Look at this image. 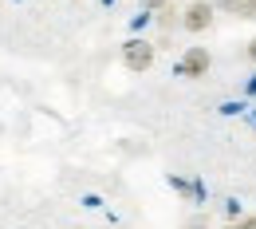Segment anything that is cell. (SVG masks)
<instances>
[{
	"label": "cell",
	"mask_w": 256,
	"mask_h": 229,
	"mask_svg": "<svg viewBox=\"0 0 256 229\" xmlns=\"http://www.w3.org/2000/svg\"><path fill=\"white\" fill-rule=\"evenodd\" d=\"M240 4H244V0H217V12H224V16H240Z\"/></svg>",
	"instance_id": "5"
},
{
	"label": "cell",
	"mask_w": 256,
	"mask_h": 229,
	"mask_svg": "<svg viewBox=\"0 0 256 229\" xmlns=\"http://www.w3.org/2000/svg\"><path fill=\"white\" fill-rule=\"evenodd\" d=\"M154 20H158V28H162V32H170V28H182V12H178L174 4H162Z\"/></svg>",
	"instance_id": "4"
},
{
	"label": "cell",
	"mask_w": 256,
	"mask_h": 229,
	"mask_svg": "<svg viewBox=\"0 0 256 229\" xmlns=\"http://www.w3.org/2000/svg\"><path fill=\"white\" fill-rule=\"evenodd\" d=\"M154 60H158V44H150V40H138V36L122 44V64H126V71H134V75L150 71V67H154Z\"/></svg>",
	"instance_id": "1"
},
{
	"label": "cell",
	"mask_w": 256,
	"mask_h": 229,
	"mask_svg": "<svg viewBox=\"0 0 256 229\" xmlns=\"http://www.w3.org/2000/svg\"><path fill=\"white\" fill-rule=\"evenodd\" d=\"M209 4H217V0H209Z\"/></svg>",
	"instance_id": "14"
},
{
	"label": "cell",
	"mask_w": 256,
	"mask_h": 229,
	"mask_svg": "<svg viewBox=\"0 0 256 229\" xmlns=\"http://www.w3.org/2000/svg\"><path fill=\"white\" fill-rule=\"evenodd\" d=\"M213 20H217V4H209V0H193L190 8H182V28H186L190 36L209 32Z\"/></svg>",
	"instance_id": "2"
},
{
	"label": "cell",
	"mask_w": 256,
	"mask_h": 229,
	"mask_svg": "<svg viewBox=\"0 0 256 229\" xmlns=\"http://www.w3.org/2000/svg\"><path fill=\"white\" fill-rule=\"evenodd\" d=\"M236 20H256V0H244V4H240V16H236Z\"/></svg>",
	"instance_id": "7"
},
{
	"label": "cell",
	"mask_w": 256,
	"mask_h": 229,
	"mask_svg": "<svg viewBox=\"0 0 256 229\" xmlns=\"http://www.w3.org/2000/svg\"><path fill=\"white\" fill-rule=\"evenodd\" d=\"M138 4H142V8H146V12H158L162 4H170V0H138Z\"/></svg>",
	"instance_id": "9"
},
{
	"label": "cell",
	"mask_w": 256,
	"mask_h": 229,
	"mask_svg": "<svg viewBox=\"0 0 256 229\" xmlns=\"http://www.w3.org/2000/svg\"><path fill=\"white\" fill-rule=\"evenodd\" d=\"M224 229H256V213H244V217H236V221H228Z\"/></svg>",
	"instance_id": "6"
},
{
	"label": "cell",
	"mask_w": 256,
	"mask_h": 229,
	"mask_svg": "<svg viewBox=\"0 0 256 229\" xmlns=\"http://www.w3.org/2000/svg\"><path fill=\"white\" fill-rule=\"evenodd\" d=\"M248 91H252V95H256V75H252V83H248Z\"/></svg>",
	"instance_id": "12"
},
{
	"label": "cell",
	"mask_w": 256,
	"mask_h": 229,
	"mask_svg": "<svg viewBox=\"0 0 256 229\" xmlns=\"http://www.w3.org/2000/svg\"><path fill=\"white\" fill-rule=\"evenodd\" d=\"M244 56H248V60H252V64H256V36H252V40H248V48H244Z\"/></svg>",
	"instance_id": "10"
},
{
	"label": "cell",
	"mask_w": 256,
	"mask_h": 229,
	"mask_svg": "<svg viewBox=\"0 0 256 229\" xmlns=\"http://www.w3.org/2000/svg\"><path fill=\"white\" fill-rule=\"evenodd\" d=\"M20 229H32V225H20Z\"/></svg>",
	"instance_id": "13"
},
{
	"label": "cell",
	"mask_w": 256,
	"mask_h": 229,
	"mask_svg": "<svg viewBox=\"0 0 256 229\" xmlns=\"http://www.w3.org/2000/svg\"><path fill=\"white\" fill-rule=\"evenodd\" d=\"M224 205H228V209H224V213H228V221H236V217H244V213H240V201H232V197H228Z\"/></svg>",
	"instance_id": "8"
},
{
	"label": "cell",
	"mask_w": 256,
	"mask_h": 229,
	"mask_svg": "<svg viewBox=\"0 0 256 229\" xmlns=\"http://www.w3.org/2000/svg\"><path fill=\"white\" fill-rule=\"evenodd\" d=\"M186 229H205V217H193V221H190Z\"/></svg>",
	"instance_id": "11"
},
{
	"label": "cell",
	"mask_w": 256,
	"mask_h": 229,
	"mask_svg": "<svg viewBox=\"0 0 256 229\" xmlns=\"http://www.w3.org/2000/svg\"><path fill=\"white\" fill-rule=\"evenodd\" d=\"M209 67H213L209 48H197V44H193V48L182 52V60H178V75H186V79H205Z\"/></svg>",
	"instance_id": "3"
}]
</instances>
